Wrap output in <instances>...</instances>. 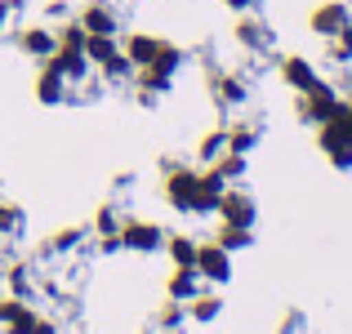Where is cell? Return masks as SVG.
<instances>
[{
	"label": "cell",
	"mask_w": 352,
	"mask_h": 334,
	"mask_svg": "<svg viewBox=\"0 0 352 334\" xmlns=\"http://www.w3.org/2000/svg\"><path fill=\"white\" fill-rule=\"evenodd\" d=\"M165 201H170L179 214H192V219H206L219 210V197L228 192L223 174L214 165L206 170H192V165H179V161H165Z\"/></svg>",
	"instance_id": "obj_1"
},
{
	"label": "cell",
	"mask_w": 352,
	"mask_h": 334,
	"mask_svg": "<svg viewBox=\"0 0 352 334\" xmlns=\"http://www.w3.org/2000/svg\"><path fill=\"white\" fill-rule=\"evenodd\" d=\"M179 67H183V49L165 41L161 54H156L147 67L134 71V85H138V98H143V107H152L161 94H170V89H174V71H179Z\"/></svg>",
	"instance_id": "obj_2"
},
{
	"label": "cell",
	"mask_w": 352,
	"mask_h": 334,
	"mask_svg": "<svg viewBox=\"0 0 352 334\" xmlns=\"http://www.w3.org/2000/svg\"><path fill=\"white\" fill-rule=\"evenodd\" d=\"M317 147L335 170H352V129L339 116H330L326 125H317Z\"/></svg>",
	"instance_id": "obj_3"
},
{
	"label": "cell",
	"mask_w": 352,
	"mask_h": 334,
	"mask_svg": "<svg viewBox=\"0 0 352 334\" xmlns=\"http://www.w3.org/2000/svg\"><path fill=\"white\" fill-rule=\"evenodd\" d=\"M120 249L156 254V249H165V227L152 219H120Z\"/></svg>",
	"instance_id": "obj_4"
},
{
	"label": "cell",
	"mask_w": 352,
	"mask_h": 334,
	"mask_svg": "<svg viewBox=\"0 0 352 334\" xmlns=\"http://www.w3.org/2000/svg\"><path fill=\"white\" fill-rule=\"evenodd\" d=\"M339 89L335 85H326V80H317L312 89H303L299 94V120H308V125H326L330 116L339 111Z\"/></svg>",
	"instance_id": "obj_5"
},
{
	"label": "cell",
	"mask_w": 352,
	"mask_h": 334,
	"mask_svg": "<svg viewBox=\"0 0 352 334\" xmlns=\"http://www.w3.org/2000/svg\"><path fill=\"white\" fill-rule=\"evenodd\" d=\"M197 276L206 285H228L232 281V254H228L223 245H219V241H201L197 245Z\"/></svg>",
	"instance_id": "obj_6"
},
{
	"label": "cell",
	"mask_w": 352,
	"mask_h": 334,
	"mask_svg": "<svg viewBox=\"0 0 352 334\" xmlns=\"http://www.w3.org/2000/svg\"><path fill=\"white\" fill-rule=\"evenodd\" d=\"M344 23H352V5L348 0H321V5H312V14H308L312 36H321V41H330Z\"/></svg>",
	"instance_id": "obj_7"
},
{
	"label": "cell",
	"mask_w": 352,
	"mask_h": 334,
	"mask_svg": "<svg viewBox=\"0 0 352 334\" xmlns=\"http://www.w3.org/2000/svg\"><path fill=\"white\" fill-rule=\"evenodd\" d=\"M76 23L85 27L89 36H116L120 32V14H116L112 0H85L80 14H76Z\"/></svg>",
	"instance_id": "obj_8"
},
{
	"label": "cell",
	"mask_w": 352,
	"mask_h": 334,
	"mask_svg": "<svg viewBox=\"0 0 352 334\" xmlns=\"http://www.w3.org/2000/svg\"><path fill=\"white\" fill-rule=\"evenodd\" d=\"M45 63H50V67L58 71L67 85H80V80L94 76V63H89V54H85V49H63V45H58V49H54Z\"/></svg>",
	"instance_id": "obj_9"
},
{
	"label": "cell",
	"mask_w": 352,
	"mask_h": 334,
	"mask_svg": "<svg viewBox=\"0 0 352 334\" xmlns=\"http://www.w3.org/2000/svg\"><path fill=\"white\" fill-rule=\"evenodd\" d=\"M223 223H236V227H254V219H258V205H254V197L250 192H241V188H228L223 197H219V210H214Z\"/></svg>",
	"instance_id": "obj_10"
},
{
	"label": "cell",
	"mask_w": 352,
	"mask_h": 334,
	"mask_svg": "<svg viewBox=\"0 0 352 334\" xmlns=\"http://www.w3.org/2000/svg\"><path fill=\"white\" fill-rule=\"evenodd\" d=\"M18 49L27 54V58H36V63H45L54 49H58V36H54V27H45V23H32V27H18Z\"/></svg>",
	"instance_id": "obj_11"
},
{
	"label": "cell",
	"mask_w": 352,
	"mask_h": 334,
	"mask_svg": "<svg viewBox=\"0 0 352 334\" xmlns=\"http://www.w3.org/2000/svg\"><path fill=\"white\" fill-rule=\"evenodd\" d=\"M161 45L165 41H161V36H152V32H129L125 41H120V49H125V58L134 63V71H138V67H147V63L161 54Z\"/></svg>",
	"instance_id": "obj_12"
},
{
	"label": "cell",
	"mask_w": 352,
	"mask_h": 334,
	"mask_svg": "<svg viewBox=\"0 0 352 334\" xmlns=\"http://www.w3.org/2000/svg\"><path fill=\"white\" fill-rule=\"evenodd\" d=\"M67 94H72V85L50 67V63H41V71H36V98H41L45 107H58V103H67Z\"/></svg>",
	"instance_id": "obj_13"
},
{
	"label": "cell",
	"mask_w": 352,
	"mask_h": 334,
	"mask_svg": "<svg viewBox=\"0 0 352 334\" xmlns=\"http://www.w3.org/2000/svg\"><path fill=\"white\" fill-rule=\"evenodd\" d=\"M281 80L294 89V94H303V89H312L321 76H317V67H312L303 54H290V58H281Z\"/></svg>",
	"instance_id": "obj_14"
},
{
	"label": "cell",
	"mask_w": 352,
	"mask_h": 334,
	"mask_svg": "<svg viewBox=\"0 0 352 334\" xmlns=\"http://www.w3.org/2000/svg\"><path fill=\"white\" fill-rule=\"evenodd\" d=\"M210 89H214V103L219 107H241V103H245V94H250V85L241 76H232V71H219V76L210 80Z\"/></svg>",
	"instance_id": "obj_15"
},
{
	"label": "cell",
	"mask_w": 352,
	"mask_h": 334,
	"mask_svg": "<svg viewBox=\"0 0 352 334\" xmlns=\"http://www.w3.org/2000/svg\"><path fill=\"white\" fill-rule=\"evenodd\" d=\"M232 36H236V45H241V49H250V54L267 49V27L258 23L254 14H236V27H232Z\"/></svg>",
	"instance_id": "obj_16"
},
{
	"label": "cell",
	"mask_w": 352,
	"mask_h": 334,
	"mask_svg": "<svg viewBox=\"0 0 352 334\" xmlns=\"http://www.w3.org/2000/svg\"><path fill=\"white\" fill-rule=\"evenodd\" d=\"M197 290H206V281L197 276V267H174L170 281H165V294H170L174 303H188Z\"/></svg>",
	"instance_id": "obj_17"
},
{
	"label": "cell",
	"mask_w": 352,
	"mask_h": 334,
	"mask_svg": "<svg viewBox=\"0 0 352 334\" xmlns=\"http://www.w3.org/2000/svg\"><path fill=\"white\" fill-rule=\"evenodd\" d=\"M219 312H223V299H219V294L197 290V294L188 299V317H192V321H201V326H210V321H214Z\"/></svg>",
	"instance_id": "obj_18"
},
{
	"label": "cell",
	"mask_w": 352,
	"mask_h": 334,
	"mask_svg": "<svg viewBox=\"0 0 352 334\" xmlns=\"http://www.w3.org/2000/svg\"><path fill=\"white\" fill-rule=\"evenodd\" d=\"M197 245H201V241L183 236V232L165 236V249H170V263H174V267H192V263H197Z\"/></svg>",
	"instance_id": "obj_19"
},
{
	"label": "cell",
	"mask_w": 352,
	"mask_h": 334,
	"mask_svg": "<svg viewBox=\"0 0 352 334\" xmlns=\"http://www.w3.org/2000/svg\"><path fill=\"white\" fill-rule=\"evenodd\" d=\"M223 129H228V152L245 156L250 147L258 143V125H250V120H232V125H223Z\"/></svg>",
	"instance_id": "obj_20"
},
{
	"label": "cell",
	"mask_w": 352,
	"mask_h": 334,
	"mask_svg": "<svg viewBox=\"0 0 352 334\" xmlns=\"http://www.w3.org/2000/svg\"><path fill=\"white\" fill-rule=\"evenodd\" d=\"M214 241L228 249V254H236V249H250V245H254V227H236V223H223Z\"/></svg>",
	"instance_id": "obj_21"
},
{
	"label": "cell",
	"mask_w": 352,
	"mask_h": 334,
	"mask_svg": "<svg viewBox=\"0 0 352 334\" xmlns=\"http://www.w3.org/2000/svg\"><path fill=\"white\" fill-rule=\"evenodd\" d=\"M223 152H228V129H210V134H201V143H197V156H201L206 165H214Z\"/></svg>",
	"instance_id": "obj_22"
},
{
	"label": "cell",
	"mask_w": 352,
	"mask_h": 334,
	"mask_svg": "<svg viewBox=\"0 0 352 334\" xmlns=\"http://www.w3.org/2000/svg\"><path fill=\"white\" fill-rule=\"evenodd\" d=\"M98 71H103L107 80H116V85H120V80H134V63L125 58V49H116L112 58H103V63H98Z\"/></svg>",
	"instance_id": "obj_23"
},
{
	"label": "cell",
	"mask_w": 352,
	"mask_h": 334,
	"mask_svg": "<svg viewBox=\"0 0 352 334\" xmlns=\"http://www.w3.org/2000/svg\"><path fill=\"white\" fill-rule=\"evenodd\" d=\"M80 241H85V227H63V232H54V236L45 241V254H67V249H76Z\"/></svg>",
	"instance_id": "obj_24"
},
{
	"label": "cell",
	"mask_w": 352,
	"mask_h": 334,
	"mask_svg": "<svg viewBox=\"0 0 352 334\" xmlns=\"http://www.w3.org/2000/svg\"><path fill=\"white\" fill-rule=\"evenodd\" d=\"M326 45H330V63H352V23H344Z\"/></svg>",
	"instance_id": "obj_25"
},
{
	"label": "cell",
	"mask_w": 352,
	"mask_h": 334,
	"mask_svg": "<svg viewBox=\"0 0 352 334\" xmlns=\"http://www.w3.org/2000/svg\"><path fill=\"white\" fill-rule=\"evenodd\" d=\"M214 170L223 174V183H228V188H232L236 179H245V156H241V152H223V156H219V161H214Z\"/></svg>",
	"instance_id": "obj_26"
},
{
	"label": "cell",
	"mask_w": 352,
	"mask_h": 334,
	"mask_svg": "<svg viewBox=\"0 0 352 334\" xmlns=\"http://www.w3.org/2000/svg\"><path fill=\"white\" fill-rule=\"evenodd\" d=\"M116 49H120L116 36H89V41H85V54H89V63H94V67H98L103 58H112Z\"/></svg>",
	"instance_id": "obj_27"
},
{
	"label": "cell",
	"mask_w": 352,
	"mask_h": 334,
	"mask_svg": "<svg viewBox=\"0 0 352 334\" xmlns=\"http://www.w3.org/2000/svg\"><path fill=\"white\" fill-rule=\"evenodd\" d=\"M94 232H98V241H103V236H120V210L116 205H98Z\"/></svg>",
	"instance_id": "obj_28"
},
{
	"label": "cell",
	"mask_w": 352,
	"mask_h": 334,
	"mask_svg": "<svg viewBox=\"0 0 352 334\" xmlns=\"http://www.w3.org/2000/svg\"><path fill=\"white\" fill-rule=\"evenodd\" d=\"M9 294H14V299H27V294H32V272H27V263L9 267Z\"/></svg>",
	"instance_id": "obj_29"
},
{
	"label": "cell",
	"mask_w": 352,
	"mask_h": 334,
	"mask_svg": "<svg viewBox=\"0 0 352 334\" xmlns=\"http://www.w3.org/2000/svg\"><path fill=\"white\" fill-rule=\"evenodd\" d=\"M18 227H23V210H18V205H9V201H0V241H5V236H14Z\"/></svg>",
	"instance_id": "obj_30"
},
{
	"label": "cell",
	"mask_w": 352,
	"mask_h": 334,
	"mask_svg": "<svg viewBox=\"0 0 352 334\" xmlns=\"http://www.w3.org/2000/svg\"><path fill=\"white\" fill-rule=\"evenodd\" d=\"M27 299H14V294H9V299H0V326H9V321H18V317H27Z\"/></svg>",
	"instance_id": "obj_31"
},
{
	"label": "cell",
	"mask_w": 352,
	"mask_h": 334,
	"mask_svg": "<svg viewBox=\"0 0 352 334\" xmlns=\"http://www.w3.org/2000/svg\"><path fill=\"white\" fill-rule=\"evenodd\" d=\"M183 317H188V308H183V303H174V299H170V303H165V312H161V326H170V330H174V326H179Z\"/></svg>",
	"instance_id": "obj_32"
},
{
	"label": "cell",
	"mask_w": 352,
	"mask_h": 334,
	"mask_svg": "<svg viewBox=\"0 0 352 334\" xmlns=\"http://www.w3.org/2000/svg\"><path fill=\"white\" fill-rule=\"evenodd\" d=\"M228 9H232V14H254L258 9V0H223Z\"/></svg>",
	"instance_id": "obj_33"
},
{
	"label": "cell",
	"mask_w": 352,
	"mask_h": 334,
	"mask_svg": "<svg viewBox=\"0 0 352 334\" xmlns=\"http://www.w3.org/2000/svg\"><path fill=\"white\" fill-rule=\"evenodd\" d=\"M45 18H67V0H50V5H45Z\"/></svg>",
	"instance_id": "obj_34"
},
{
	"label": "cell",
	"mask_w": 352,
	"mask_h": 334,
	"mask_svg": "<svg viewBox=\"0 0 352 334\" xmlns=\"http://www.w3.org/2000/svg\"><path fill=\"white\" fill-rule=\"evenodd\" d=\"M339 120H344V125L352 129V98H339V111H335Z\"/></svg>",
	"instance_id": "obj_35"
},
{
	"label": "cell",
	"mask_w": 352,
	"mask_h": 334,
	"mask_svg": "<svg viewBox=\"0 0 352 334\" xmlns=\"http://www.w3.org/2000/svg\"><path fill=\"white\" fill-rule=\"evenodd\" d=\"M32 334H58V326H54V321H45V317H36V326H32Z\"/></svg>",
	"instance_id": "obj_36"
},
{
	"label": "cell",
	"mask_w": 352,
	"mask_h": 334,
	"mask_svg": "<svg viewBox=\"0 0 352 334\" xmlns=\"http://www.w3.org/2000/svg\"><path fill=\"white\" fill-rule=\"evenodd\" d=\"M9 9H14V5H9V0H0V32L9 27Z\"/></svg>",
	"instance_id": "obj_37"
},
{
	"label": "cell",
	"mask_w": 352,
	"mask_h": 334,
	"mask_svg": "<svg viewBox=\"0 0 352 334\" xmlns=\"http://www.w3.org/2000/svg\"><path fill=\"white\" fill-rule=\"evenodd\" d=\"M9 5H23V0H9Z\"/></svg>",
	"instance_id": "obj_38"
},
{
	"label": "cell",
	"mask_w": 352,
	"mask_h": 334,
	"mask_svg": "<svg viewBox=\"0 0 352 334\" xmlns=\"http://www.w3.org/2000/svg\"><path fill=\"white\" fill-rule=\"evenodd\" d=\"M348 5H352V0H348Z\"/></svg>",
	"instance_id": "obj_39"
}]
</instances>
